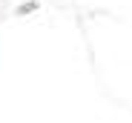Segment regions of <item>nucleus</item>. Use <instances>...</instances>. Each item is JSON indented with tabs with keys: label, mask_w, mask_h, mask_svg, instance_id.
Segmentation results:
<instances>
[{
	"label": "nucleus",
	"mask_w": 132,
	"mask_h": 123,
	"mask_svg": "<svg viewBox=\"0 0 132 123\" xmlns=\"http://www.w3.org/2000/svg\"><path fill=\"white\" fill-rule=\"evenodd\" d=\"M35 9H37V3H23V6L17 9V14H29V12H35Z\"/></svg>",
	"instance_id": "f257e3e1"
}]
</instances>
